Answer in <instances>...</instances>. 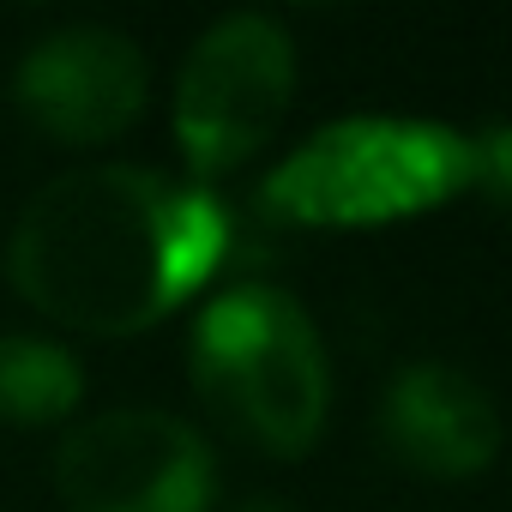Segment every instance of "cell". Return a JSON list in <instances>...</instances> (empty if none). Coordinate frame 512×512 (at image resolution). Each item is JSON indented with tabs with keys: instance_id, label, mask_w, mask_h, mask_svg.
Returning <instances> with one entry per match:
<instances>
[{
	"instance_id": "8992f818",
	"label": "cell",
	"mask_w": 512,
	"mask_h": 512,
	"mask_svg": "<svg viewBox=\"0 0 512 512\" xmlns=\"http://www.w3.org/2000/svg\"><path fill=\"white\" fill-rule=\"evenodd\" d=\"M19 109L61 145H103L127 133L151 97L145 49L109 25H67L25 49L19 61Z\"/></svg>"
},
{
	"instance_id": "7a4b0ae2",
	"label": "cell",
	"mask_w": 512,
	"mask_h": 512,
	"mask_svg": "<svg viewBox=\"0 0 512 512\" xmlns=\"http://www.w3.org/2000/svg\"><path fill=\"white\" fill-rule=\"evenodd\" d=\"M193 392L205 410L272 458H302L326 428V350L308 308L272 284L217 290L187 344Z\"/></svg>"
},
{
	"instance_id": "9c48e42d",
	"label": "cell",
	"mask_w": 512,
	"mask_h": 512,
	"mask_svg": "<svg viewBox=\"0 0 512 512\" xmlns=\"http://www.w3.org/2000/svg\"><path fill=\"white\" fill-rule=\"evenodd\" d=\"M470 187H482L488 199L512 205V121H500V127L470 139Z\"/></svg>"
},
{
	"instance_id": "52a82bcc",
	"label": "cell",
	"mask_w": 512,
	"mask_h": 512,
	"mask_svg": "<svg viewBox=\"0 0 512 512\" xmlns=\"http://www.w3.org/2000/svg\"><path fill=\"white\" fill-rule=\"evenodd\" d=\"M380 440L416 476L464 482L500 452V410L476 374L452 362H410L380 392Z\"/></svg>"
},
{
	"instance_id": "277c9868",
	"label": "cell",
	"mask_w": 512,
	"mask_h": 512,
	"mask_svg": "<svg viewBox=\"0 0 512 512\" xmlns=\"http://www.w3.org/2000/svg\"><path fill=\"white\" fill-rule=\"evenodd\" d=\"M296 91V49L278 19L266 13H229L217 19L175 85V139L199 175H229L260 151Z\"/></svg>"
},
{
	"instance_id": "6da1fadb",
	"label": "cell",
	"mask_w": 512,
	"mask_h": 512,
	"mask_svg": "<svg viewBox=\"0 0 512 512\" xmlns=\"http://www.w3.org/2000/svg\"><path fill=\"white\" fill-rule=\"evenodd\" d=\"M229 217L157 169H67L19 211L7 272L31 308L73 332L133 338L175 314L223 260Z\"/></svg>"
},
{
	"instance_id": "3957f363",
	"label": "cell",
	"mask_w": 512,
	"mask_h": 512,
	"mask_svg": "<svg viewBox=\"0 0 512 512\" xmlns=\"http://www.w3.org/2000/svg\"><path fill=\"white\" fill-rule=\"evenodd\" d=\"M464 187H470L464 133L434 121L356 115V121L320 127L302 151H290L266 175L260 205L284 223L356 229V223H398V217L434 211Z\"/></svg>"
},
{
	"instance_id": "5b68a950",
	"label": "cell",
	"mask_w": 512,
	"mask_h": 512,
	"mask_svg": "<svg viewBox=\"0 0 512 512\" xmlns=\"http://www.w3.org/2000/svg\"><path fill=\"white\" fill-rule=\"evenodd\" d=\"M55 488L73 512H205L217 458L169 410H109L61 440Z\"/></svg>"
},
{
	"instance_id": "ba28073f",
	"label": "cell",
	"mask_w": 512,
	"mask_h": 512,
	"mask_svg": "<svg viewBox=\"0 0 512 512\" xmlns=\"http://www.w3.org/2000/svg\"><path fill=\"white\" fill-rule=\"evenodd\" d=\"M85 398V368L73 362L67 344L7 332L0 338V422L13 428H55L79 410Z\"/></svg>"
}]
</instances>
